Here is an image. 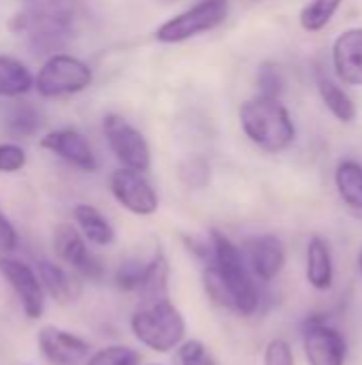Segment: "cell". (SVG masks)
Segmentation results:
<instances>
[{
    "instance_id": "cell-21",
    "label": "cell",
    "mask_w": 362,
    "mask_h": 365,
    "mask_svg": "<svg viewBox=\"0 0 362 365\" xmlns=\"http://www.w3.org/2000/svg\"><path fill=\"white\" fill-rule=\"evenodd\" d=\"M318 92L322 103L326 105V109L344 124H352L356 120V105L352 101V96L329 75H320L318 77Z\"/></svg>"
},
{
    "instance_id": "cell-16",
    "label": "cell",
    "mask_w": 362,
    "mask_h": 365,
    "mask_svg": "<svg viewBox=\"0 0 362 365\" xmlns=\"http://www.w3.org/2000/svg\"><path fill=\"white\" fill-rule=\"evenodd\" d=\"M305 280L312 289L324 293L335 282V261L331 246L324 237L312 235L305 250Z\"/></svg>"
},
{
    "instance_id": "cell-32",
    "label": "cell",
    "mask_w": 362,
    "mask_h": 365,
    "mask_svg": "<svg viewBox=\"0 0 362 365\" xmlns=\"http://www.w3.org/2000/svg\"><path fill=\"white\" fill-rule=\"evenodd\" d=\"M358 269H361V274H362V248H361V252H358Z\"/></svg>"
},
{
    "instance_id": "cell-33",
    "label": "cell",
    "mask_w": 362,
    "mask_h": 365,
    "mask_svg": "<svg viewBox=\"0 0 362 365\" xmlns=\"http://www.w3.org/2000/svg\"><path fill=\"white\" fill-rule=\"evenodd\" d=\"M19 2H32V0H19Z\"/></svg>"
},
{
    "instance_id": "cell-25",
    "label": "cell",
    "mask_w": 362,
    "mask_h": 365,
    "mask_svg": "<svg viewBox=\"0 0 362 365\" xmlns=\"http://www.w3.org/2000/svg\"><path fill=\"white\" fill-rule=\"evenodd\" d=\"M85 365H141V353L126 344H109L92 353Z\"/></svg>"
},
{
    "instance_id": "cell-9",
    "label": "cell",
    "mask_w": 362,
    "mask_h": 365,
    "mask_svg": "<svg viewBox=\"0 0 362 365\" xmlns=\"http://www.w3.org/2000/svg\"><path fill=\"white\" fill-rule=\"evenodd\" d=\"M87 244L90 242L83 237V233L77 229V225L62 222L53 229L51 246H53L55 259L62 265L77 272L79 276L90 278V280H98L102 276L105 267H102V261L90 250Z\"/></svg>"
},
{
    "instance_id": "cell-13",
    "label": "cell",
    "mask_w": 362,
    "mask_h": 365,
    "mask_svg": "<svg viewBox=\"0 0 362 365\" xmlns=\"http://www.w3.org/2000/svg\"><path fill=\"white\" fill-rule=\"evenodd\" d=\"M36 349L49 365H83L92 355L87 340L58 325H43L38 329Z\"/></svg>"
},
{
    "instance_id": "cell-20",
    "label": "cell",
    "mask_w": 362,
    "mask_h": 365,
    "mask_svg": "<svg viewBox=\"0 0 362 365\" xmlns=\"http://www.w3.org/2000/svg\"><path fill=\"white\" fill-rule=\"evenodd\" d=\"M169 280H171V267L162 250L154 252L147 259L145 276L139 289L141 302H151V299H162L169 297Z\"/></svg>"
},
{
    "instance_id": "cell-1",
    "label": "cell",
    "mask_w": 362,
    "mask_h": 365,
    "mask_svg": "<svg viewBox=\"0 0 362 365\" xmlns=\"http://www.w3.org/2000/svg\"><path fill=\"white\" fill-rule=\"evenodd\" d=\"M209 242L211 257L203 272V284L209 299L241 317H254L260 310V289L245 263L241 246L218 229L209 231Z\"/></svg>"
},
{
    "instance_id": "cell-19",
    "label": "cell",
    "mask_w": 362,
    "mask_h": 365,
    "mask_svg": "<svg viewBox=\"0 0 362 365\" xmlns=\"http://www.w3.org/2000/svg\"><path fill=\"white\" fill-rule=\"evenodd\" d=\"M2 130L15 139H28L43 126V113L23 101L11 103L2 109Z\"/></svg>"
},
{
    "instance_id": "cell-12",
    "label": "cell",
    "mask_w": 362,
    "mask_h": 365,
    "mask_svg": "<svg viewBox=\"0 0 362 365\" xmlns=\"http://www.w3.org/2000/svg\"><path fill=\"white\" fill-rule=\"evenodd\" d=\"M241 252L258 282H273L286 267V246L273 233L250 235L241 242Z\"/></svg>"
},
{
    "instance_id": "cell-17",
    "label": "cell",
    "mask_w": 362,
    "mask_h": 365,
    "mask_svg": "<svg viewBox=\"0 0 362 365\" xmlns=\"http://www.w3.org/2000/svg\"><path fill=\"white\" fill-rule=\"evenodd\" d=\"M73 220H75L77 229L83 233V237L92 246L105 248V246H111L115 242V229H113V225L94 205H87V203L75 205L73 207Z\"/></svg>"
},
{
    "instance_id": "cell-29",
    "label": "cell",
    "mask_w": 362,
    "mask_h": 365,
    "mask_svg": "<svg viewBox=\"0 0 362 365\" xmlns=\"http://www.w3.org/2000/svg\"><path fill=\"white\" fill-rule=\"evenodd\" d=\"M262 365H294V353L292 346L282 340L275 338L265 346V355H262Z\"/></svg>"
},
{
    "instance_id": "cell-7",
    "label": "cell",
    "mask_w": 362,
    "mask_h": 365,
    "mask_svg": "<svg viewBox=\"0 0 362 365\" xmlns=\"http://www.w3.org/2000/svg\"><path fill=\"white\" fill-rule=\"evenodd\" d=\"M102 133L105 139L115 154V158L122 163V167L147 173L151 167V150L143 133L132 126L126 118L117 113H107L102 120Z\"/></svg>"
},
{
    "instance_id": "cell-27",
    "label": "cell",
    "mask_w": 362,
    "mask_h": 365,
    "mask_svg": "<svg viewBox=\"0 0 362 365\" xmlns=\"http://www.w3.org/2000/svg\"><path fill=\"white\" fill-rule=\"evenodd\" d=\"M256 83H258V96L280 98L284 92V86H286V79H284L280 64H275V62L260 64V68L256 73Z\"/></svg>"
},
{
    "instance_id": "cell-3",
    "label": "cell",
    "mask_w": 362,
    "mask_h": 365,
    "mask_svg": "<svg viewBox=\"0 0 362 365\" xmlns=\"http://www.w3.org/2000/svg\"><path fill=\"white\" fill-rule=\"evenodd\" d=\"M239 122L245 137L260 150L277 154L297 139V126L280 98L254 96L239 109Z\"/></svg>"
},
{
    "instance_id": "cell-22",
    "label": "cell",
    "mask_w": 362,
    "mask_h": 365,
    "mask_svg": "<svg viewBox=\"0 0 362 365\" xmlns=\"http://www.w3.org/2000/svg\"><path fill=\"white\" fill-rule=\"evenodd\" d=\"M335 188L341 201L362 212V165L356 160H341L335 169Z\"/></svg>"
},
{
    "instance_id": "cell-31",
    "label": "cell",
    "mask_w": 362,
    "mask_h": 365,
    "mask_svg": "<svg viewBox=\"0 0 362 365\" xmlns=\"http://www.w3.org/2000/svg\"><path fill=\"white\" fill-rule=\"evenodd\" d=\"M19 246V235L11 220L0 212V255H11Z\"/></svg>"
},
{
    "instance_id": "cell-11",
    "label": "cell",
    "mask_w": 362,
    "mask_h": 365,
    "mask_svg": "<svg viewBox=\"0 0 362 365\" xmlns=\"http://www.w3.org/2000/svg\"><path fill=\"white\" fill-rule=\"evenodd\" d=\"M109 188L111 195L115 197V201L130 214L134 216H151L158 212L160 207V199L156 188L151 186V182L145 178V173L128 169V167H119L113 171L111 180H109Z\"/></svg>"
},
{
    "instance_id": "cell-4",
    "label": "cell",
    "mask_w": 362,
    "mask_h": 365,
    "mask_svg": "<svg viewBox=\"0 0 362 365\" xmlns=\"http://www.w3.org/2000/svg\"><path fill=\"white\" fill-rule=\"evenodd\" d=\"M130 331L141 346L158 355H169L186 342L188 323L181 310L169 297H162L141 302L130 317Z\"/></svg>"
},
{
    "instance_id": "cell-8",
    "label": "cell",
    "mask_w": 362,
    "mask_h": 365,
    "mask_svg": "<svg viewBox=\"0 0 362 365\" xmlns=\"http://www.w3.org/2000/svg\"><path fill=\"white\" fill-rule=\"evenodd\" d=\"M0 276L15 293L23 314L30 321H38L45 312V295H47L38 278V272L19 259H13L11 255H0Z\"/></svg>"
},
{
    "instance_id": "cell-5",
    "label": "cell",
    "mask_w": 362,
    "mask_h": 365,
    "mask_svg": "<svg viewBox=\"0 0 362 365\" xmlns=\"http://www.w3.org/2000/svg\"><path fill=\"white\" fill-rule=\"evenodd\" d=\"M226 17L228 0H201L160 24L154 32V38L160 43H183L218 28Z\"/></svg>"
},
{
    "instance_id": "cell-18",
    "label": "cell",
    "mask_w": 362,
    "mask_h": 365,
    "mask_svg": "<svg viewBox=\"0 0 362 365\" xmlns=\"http://www.w3.org/2000/svg\"><path fill=\"white\" fill-rule=\"evenodd\" d=\"M38 278L45 287V293L58 304H73L79 297V282L53 261H38L36 263Z\"/></svg>"
},
{
    "instance_id": "cell-24",
    "label": "cell",
    "mask_w": 362,
    "mask_h": 365,
    "mask_svg": "<svg viewBox=\"0 0 362 365\" xmlns=\"http://www.w3.org/2000/svg\"><path fill=\"white\" fill-rule=\"evenodd\" d=\"M341 2L344 0H312L309 4H305L299 15L303 30H307V32L324 30L331 24V19L335 17V13L339 11Z\"/></svg>"
},
{
    "instance_id": "cell-23",
    "label": "cell",
    "mask_w": 362,
    "mask_h": 365,
    "mask_svg": "<svg viewBox=\"0 0 362 365\" xmlns=\"http://www.w3.org/2000/svg\"><path fill=\"white\" fill-rule=\"evenodd\" d=\"M34 77L23 62L11 56H0V96H21L30 92Z\"/></svg>"
},
{
    "instance_id": "cell-26",
    "label": "cell",
    "mask_w": 362,
    "mask_h": 365,
    "mask_svg": "<svg viewBox=\"0 0 362 365\" xmlns=\"http://www.w3.org/2000/svg\"><path fill=\"white\" fill-rule=\"evenodd\" d=\"M145 267H147V261L143 259H128L119 263V267L113 274V284L124 293H139L143 276H145Z\"/></svg>"
},
{
    "instance_id": "cell-14",
    "label": "cell",
    "mask_w": 362,
    "mask_h": 365,
    "mask_svg": "<svg viewBox=\"0 0 362 365\" xmlns=\"http://www.w3.org/2000/svg\"><path fill=\"white\" fill-rule=\"evenodd\" d=\"M41 148L53 152L55 156L64 158L68 165H73V167H77L81 171H87V173L96 171V167H98V160H96V154H94L92 145L75 128L49 130L41 139Z\"/></svg>"
},
{
    "instance_id": "cell-34",
    "label": "cell",
    "mask_w": 362,
    "mask_h": 365,
    "mask_svg": "<svg viewBox=\"0 0 362 365\" xmlns=\"http://www.w3.org/2000/svg\"><path fill=\"white\" fill-rule=\"evenodd\" d=\"M151 365H164V364H151Z\"/></svg>"
},
{
    "instance_id": "cell-6",
    "label": "cell",
    "mask_w": 362,
    "mask_h": 365,
    "mask_svg": "<svg viewBox=\"0 0 362 365\" xmlns=\"http://www.w3.org/2000/svg\"><path fill=\"white\" fill-rule=\"evenodd\" d=\"M92 83V68L75 56L53 53L38 71L34 86L41 96L58 98L83 92Z\"/></svg>"
},
{
    "instance_id": "cell-10",
    "label": "cell",
    "mask_w": 362,
    "mask_h": 365,
    "mask_svg": "<svg viewBox=\"0 0 362 365\" xmlns=\"http://www.w3.org/2000/svg\"><path fill=\"white\" fill-rule=\"evenodd\" d=\"M301 342L307 365H346L348 361L346 336L326 319H309L301 331Z\"/></svg>"
},
{
    "instance_id": "cell-30",
    "label": "cell",
    "mask_w": 362,
    "mask_h": 365,
    "mask_svg": "<svg viewBox=\"0 0 362 365\" xmlns=\"http://www.w3.org/2000/svg\"><path fill=\"white\" fill-rule=\"evenodd\" d=\"M26 152L17 143H0V173H17L26 167Z\"/></svg>"
},
{
    "instance_id": "cell-15",
    "label": "cell",
    "mask_w": 362,
    "mask_h": 365,
    "mask_svg": "<svg viewBox=\"0 0 362 365\" xmlns=\"http://www.w3.org/2000/svg\"><path fill=\"white\" fill-rule=\"evenodd\" d=\"M333 68L341 83L362 86V28H348L335 38Z\"/></svg>"
},
{
    "instance_id": "cell-2",
    "label": "cell",
    "mask_w": 362,
    "mask_h": 365,
    "mask_svg": "<svg viewBox=\"0 0 362 365\" xmlns=\"http://www.w3.org/2000/svg\"><path fill=\"white\" fill-rule=\"evenodd\" d=\"M9 28L26 36L28 45L36 53H51L66 45L75 28V2L73 0H32L19 11Z\"/></svg>"
},
{
    "instance_id": "cell-28",
    "label": "cell",
    "mask_w": 362,
    "mask_h": 365,
    "mask_svg": "<svg viewBox=\"0 0 362 365\" xmlns=\"http://www.w3.org/2000/svg\"><path fill=\"white\" fill-rule=\"evenodd\" d=\"M175 364L177 365H220L218 359L211 355L209 346L201 340H186L175 351Z\"/></svg>"
}]
</instances>
